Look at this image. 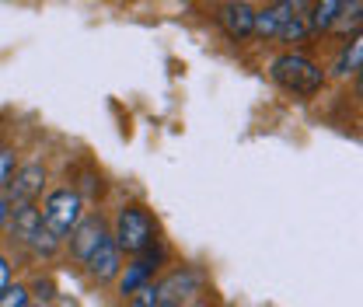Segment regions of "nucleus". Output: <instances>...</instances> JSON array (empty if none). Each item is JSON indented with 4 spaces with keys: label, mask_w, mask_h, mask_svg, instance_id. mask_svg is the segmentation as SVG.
Instances as JSON below:
<instances>
[{
    "label": "nucleus",
    "mask_w": 363,
    "mask_h": 307,
    "mask_svg": "<svg viewBox=\"0 0 363 307\" xmlns=\"http://www.w3.org/2000/svg\"><path fill=\"white\" fill-rule=\"evenodd\" d=\"M130 307H161L157 304V290H154V283H147V286H140L133 297H126Z\"/></svg>",
    "instance_id": "obj_18"
},
{
    "label": "nucleus",
    "mask_w": 363,
    "mask_h": 307,
    "mask_svg": "<svg viewBox=\"0 0 363 307\" xmlns=\"http://www.w3.org/2000/svg\"><path fill=\"white\" fill-rule=\"evenodd\" d=\"M28 294H35L39 304H49V301L56 297V286H52V279H35V286H32Z\"/></svg>",
    "instance_id": "obj_19"
},
{
    "label": "nucleus",
    "mask_w": 363,
    "mask_h": 307,
    "mask_svg": "<svg viewBox=\"0 0 363 307\" xmlns=\"http://www.w3.org/2000/svg\"><path fill=\"white\" fill-rule=\"evenodd\" d=\"M11 175H14V150L0 143V192L11 185Z\"/></svg>",
    "instance_id": "obj_17"
},
{
    "label": "nucleus",
    "mask_w": 363,
    "mask_h": 307,
    "mask_svg": "<svg viewBox=\"0 0 363 307\" xmlns=\"http://www.w3.org/2000/svg\"><path fill=\"white\" fill-rule=\"evenodd\" d=\"M161 262H164V248L161 245H150L143 255H136L133 262L126 265V272L119 276V294L123 297H133L140 286H147L150 283V276L161 269Z\"/></svg>",
    "instance_id": "obj_5"
},
{
    "label": "nucleus",
    "mask_w": 363,
    "mask_h": 307,
    "mask_svg": "<svg viewBox=\"0 0 363 307\" xmlns=\"http://www.w3.org/2000/svg\"><path fill=\"white\" fill-rule=\"evenodd\" d=\"M39 227H43V213H39L35 203H21V206H14L11 230H14V238H18L21 245H32V238L39 234Z\"/></svg>",
    "instance_id": "obj_11"
},
{
    "label": "nucleus",
    "mask_w": 363,
    "mask_h": 307,
    "mask_svg": "<svg viewBox=\"0 0 363 307\" xmlns=\"http://www.w3.org/2000/svg\"><path fill=\"white\" fill-rule=\"evenodd\" d=\"M11 178H14V182L7 185L11 203H14V206H21V203H35V196L43 192V185H45V168L39 164V161H32V164L18 168Z\"/></svg>",
    "instance_id": "obj_7"
},
{
    "label": "nucleus",
    "mask_w": 363,
    "mask_h": 307,
    "mask_svg": "<svg viewBox=\"0 0 363 307\" xmlns=\"http://www.w3.org/2000/svg\"><path fill=\"white\" fill-rule=\"evenodd\" d=\"M11 220V206H7V199L0 196V230H4V223Z\"/></svg>",
    "instance_id": "obj_21"
},
{
    "label": "nucleus",
    "mask_w": 363,
    "mask_h": 307,
    "mask_svg": "<svg viewBox=\"0 0 363 307\" xmlns=\"http://www.w3.org/2000/svg\"><path fill=\"white\" fill-rule=\"evenodd\" d=\"M32 294H28V286H21V283H11L4 294H0V307H28Z\"/></svg>",
    "instance_id": "obj_16"
},
{
    "label": "nucleus",
    "mask_w": 363,
    "mask_h": 307,
    "mask_svg": "<svg viewBox=\"0 0 363 307\" xmlns=\"http://www.w3.org/2000/svg\"><path fill=\"white\" fill-rule=\"evenodd\" d=\"M297 11H304V4H269V7H259V11H255L252 35H259V39H276L279 25H283L290 14H297Z\"/></svg>",
    "instance_id": "obj_10"
},
{
    "label": "nucleus",
    "mask_w": 363,
    "mask_h": 307,
    "mask_svg": "<svg viewBox=\"0 0 363 307\" xmlns=\"http://www.w3.org/2000/svg\"><path fill=\"white\" fill-rule=\"evenodd\" d=\"M108 238V227H105V220L101 213H91L84 217L77 227H74V234H70V252H74V259H81V262H88V255Z\"/></svg>",
    "instance_id": "obj_6"
},
{
    "label": "nucleus",
    "mask_w": 363,
    "mask_h": 307,
    "mask_svg": "<svg viewBox=\"0 0 363 307\" xmlns=\"http://www.w3.org/2000/svg\"><path fill=\"white\" fill-rule=\"evenodd\" d=\"M7 286H11V262L0 255V294H4Z\"/></svg>",
    "instance_id": "obj_20"
},
{
    "label": "nucleus",
    "mask_w": 363,
    "mask_h": 307,
    "mask_svg": "<svg viewBox=\"0 0 363 307\" xmlns=\"http://www.w3.org/2000/svg\"><path fill=\"white\" fill-rule=\"evenodd\" d=\"M112 241L123 255H143L150 245H157V223L150 217L147 206L130 203L116 213V230H112Z\"/></svg>",
    "instance_id": "obj_2"
},
{
    "label": "nucleus",
    "mask_w": 363,
    "mask_h": 307,
    "mask_svg": "<svg viewBox=\"0 0 363 307\" xmlns=\"http://www.w3.org/2000/svg\"><path fill=\"white\" fill-rule=\"evenodd\" d=\"M199 286H203V276L185 265V269H175L172 276H164L154 290H157V304L161 307H182V301L199 294Z\"/></svg>",
    "instance_id": "obj_4"
},
{
    "label": "nucleus",
    "mask_w": 363,
    "mask_h": 307,
    "mask_svg": "<svg viewBox=\"0 0 363 307\" xmlns=\"http://www.w3.org/2000/svg\"><path fill=\"white\" fill-rule=\"evenodd\" d=\"M220 28H224L230 39H252V25H255V7L252 4H224L220 14H217Z\"/></svg>",
    "instance_id": "obj_9"
},
{
    "label": "nucleus",
    "mask_w": 363,
    "mask_h": 307,
    "mask_svg": "<svg viewBox=\"0 0 363 307\" xmlns=\"http://www.w3.org/2000/svg\"><path fill=\"white\" fill-rule=\"evenodd\" d=\"M43 227L52 234V238H70L74 234V227L84 220V199H81V192L77 189H56V192H49L43 203Z\"/></svg>",
    "instance_id": "obj_3"
},
{
    "label": "nucleus",
    "mask_w": 363,
    "mask_h": 307,
    "mask_svg": "<svg viewBox=\"0 0 363 307\" xmlns=\"http://www.w3.org/2000/svg\"><path fill=\"white\" fill-rule=\"evenodd\" d=\"M88 272H91V279H98V283H108V279H116L119 272H123V252L116 248V241H112V234L94 248L88 255Z\"/></svg>",
    "instance_id": "obj_8"
},
{
    "label": "nucleus",
    "mask_w": 363,
    "mask_h": 307,
    "mask_svg": "<svg viewBox=\"0 0 363 307\" xmlns=\"http://www.w3.org/2000/svg\"><path fill=\"white\" fill-rule=\"evenodd\" d=\"M35 255H43V259H52L56 252H60V238H52L45 227H39V234L32 238V245H28Z\"/></svg>",
    "instance_id": "obj_15"
},
{
    "label": "nucleus",
    "mask_w": 363,
    "mask_h": 307,
    "mask_svg": "<svg viewBox=\"0 0 363 307\" xmlns=\"http://www.w3.org/2000/svg\"><path fill=\"white\" fill-rule=\"evenodd\" d=\"M339 14H342L339 0H321V4H311V14H304V18H308L311 32H328V28H335Z\"/></svg>",
    "instance_id": "obj_12"
},
{
    "label": "nucleus",
    "mask_w": 363,
    "mask_h": 307,
    "mask_svg": "<svg viewBox=\"0 0 363 307\" xmlns=\"http://www.w3.org/2000/svg\"><path fill=\"white\" fill-rule=\"evenodd\" d=\"M269 77L290 94H301V98H311L325 88V70L318 67L315 60L301 56V52H283L276 56L269 67Z\"/></svg>",
    "instance_id": "obj_1"
},
{
    "label": "nucleus",
    "mask_w": 363,
    "mask_h": 307,
    "mask_svg": "<svg viewBox=\"0 0 363 307\" xmlns=\"http://www.w3.org/2000/svg\"><path fill=\"white\" fill-rule=\"evenodd\" d=\"M28 307H45V304H28Z\"/></svg>",
    "instance_id": "obj_22"
},
{
    "label": "nucleus",
    "mask_w": 363,
    "mask_h": 307,
    "mask_svg": "<svg viewBox=\"0 0 363 307\" xmlns=\"http://www.w3.org/2000/svg\"><path fill=\"white\" fill-rule=\"evenodd\" d=\"M311 35V28H308V18L297 11V14H290L283 25H279V32H276V39L279 43H286V45H294V43H304Z\"/></svg>",
    "instance_id": "obj_14"
},
{
    "label": "nucleus",
    "mask_w": 363,
    "mask_h": 307,
    "mask_svg": "<svg viewBox=\"0 0 363 307\" xmlns=\"http://www.w3.org/2000/svg\"><path fill=\"white\" fill-rule=\"evenodd\" d=\"M360 67H363V39H360V35H353V39H350V45L342 49L339 63H335V74L350 77V74H360Z\"/></svg>",
    "instance_id": "obj_13"
}]
</instances>
